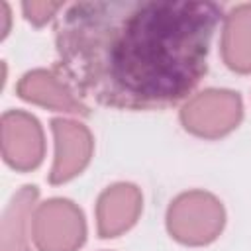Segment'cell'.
I'll return each mask as SVG.
<instances>
[{"label": "cell", "instance_id": "2", "mask_svg": "<svg viewBox=\"0 0 251 251\" xmlns=\"http://www.w3.org/2000/svg\"><path fill=\"white\" fill-rule=\"evenodd\" d=\"M222 226L224 210L206 192L182 194L169 208V229L182 243H208L220 233Z\"/></svg>", "mask_w": 251, "mask_h": 251}, {"label": "cell", "instance_id": "10", "mask_svg": "<svg viewBox=\"0 0 251 251\" xmlns=\"http://www.w3.org/2000/svg\"><path fill=\"white\" fill-rule=\"evenodd\" d=\"M35 198V186H24L8 204L2 218V251H31L27 243V227Z\"/></svg>", "mask_w": 251, "mask_h": 251}, {"label": "cell", "instance_id": "6", "mask_svg": "<svg viewBox=\"0 0 251 251\" xmlns=\"http://www.w3.org/2000/svg\"><path fill=\"white\" fill-rule=\"evenodd\" d=\"M55 133V163L49 175L53 184L65 182L78 175L90 159L92 139L88 129L82 124L69 122V120H53L51 122Z\"/></svg>", "mask_w": 251, "mask_h": 251}, {"label": "cell", "instance_id": "5", "mask_svg": "<svg viewBox=\"0 0 251 251\" xmlns=\"http://www.w3.org/2000/svg\"><path fill=\"white\" fill-rule=\"evenodd\" d=\"M2 155L18 169H35L43 159V133L39 122L25 112H6L2 116Z\"/></svg>", "mask_w": 251, "mask_h": 251}, {"label": "cell", "instance_id": "8", "mask_svg": "<svg viewBox=\"0 0 251 251\" xmlns=\"http://www.w3.org/2000/svg\"><path fill=\"white\" fill-rule=\"evenodd\" d=\"M18 94L24 100L49 106L55 110H65V112H80L84 114L86 108L73 96L75 92L55 75L47 71H31L22 76L18 82Z\"/></svg>", "mask_w": 251, "mask_h": 251}, {"label": "cell", "instance_id": "12", "mask_svg": "<svg viewBox=\"0 0 251 251\" xmlns=\"http://www.w3.org/2000/svg\"><path fill=\"white\" fill-rule=\"evenodd\" d=\"M0 16H2V22H4V27H2V37L8 33V24H10V8L6 2H0Z\"/></svg>", "mask_w": 251, "mask_h": 251}, {"label": "cell", "instance_id": "9", "mask_svg": "<svg viewBox=\"0 0 251 251\" xmlns=\"http://www.w3.org/2000/svg\"><path fill=\"white\" fill-rule=\"evenodd\" d=\"M222 49L229 69L251 73V4L235 6L226 16Z\"/></svg>", "mask_w": 251, "mask_h": 251}, {"label": "cell", "instance_id": "3", "mask_svg": "<svg viewBox=\"0 0 251 251\" xmlns=\"http://www.w3.org/2000/svg\"><path fill=\"white\" fill-rule=\"evenodd\" d=\"M80 210L63 198L43 202L33 218V239L39 251H76L84 241Z\"/></svg>", "mask_w": 251, "mask_h": 251}, {"label": "cell", "instance_id": "11", "mask_svg": "<svg viewBox=\"0 0 251 251\" xmlns=\"http://www.w3.org/2000/svg\"><path fill=\"white\" fill-rule=\"evenodd\" d=\"M65 4L63 2H24L22 4V10H24V16L35 24V25H41L45 24L51 16H55L59 10H63Z\"/></svg>", "mask_w": 251, "mask_h": 251}, {"label": "cell", "instance_id": "4", "mask_svg": "<svg viewBox=\"0 0 251 251\" xmlns=\"http://www.w3.org/2000/svg\"><path fill=\"white\" fill-rule=\"evenodd\" d=\"M241 100L227 90H208L192 98L180 112L186 129L204 137H218L237 126Z\"/></svg>", "mask_w": 251, "mask_h": 251}, {"label": "cell", "instance_id": "7", "mask_svg": "<svg viewBox=\"0 0 251 251\" xmlns=\"http://www.w3.org/2000/svg\"><path fill=\"white\" fill-rule=\"evenodd\" d=\"M139 192L131 184H116L108 188L98 200V233L102 237H116L127 229L139 212Z\"/></svg>", "mask_w": 251, "mask_h": 251}, {"label": "cell", "instance_id": "1", "mask_svg": "<svg viewBox=\"0 0 251 251\" xmlns=\"http://www.w3.org/2000/svg\"><path fill=\"white\" fill-rule=\"evenodd\" d=\"M220 20L222 6L208 0L76 2L55 25V71L104 106L167 108L204 76Z\"/></svg>", "mask_w": 251, "mask_h": 251}]
</instances>
